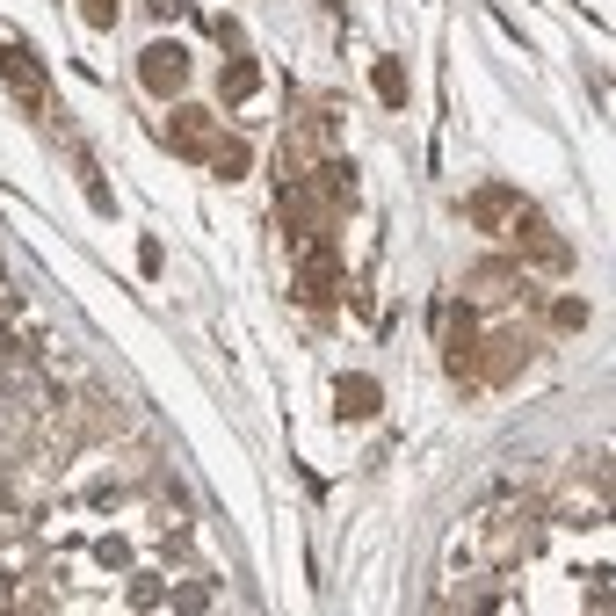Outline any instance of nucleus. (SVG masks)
Listing matches in <instances>:
<instances>
[{"mask_svg": "<svg viewBox=\"0 0 616 616\" xmlns=\"http://www.w3.org/2000/svg\"><path fill=\"white\" fill-rule=\"evenodd\" d=\"M334 276H341L334 247H312V254H305V276H298V298H305V305H334Z\"/></svg>", "mask_w": 616, "mask_h": 616, "instance_id": "1", "label": "nucleus"}, {"mask_svg": "<svg viewBox=\"0 0 616 616\" xmlns=\"http://www.w3.org/2000/svg\"><path fill=\"white\" fill-rule=\"evenodd\" d=\"M182 80H189L182 44H153V51H145V87H153V95H174Z\"/></svg>", "mask_w": 616, "mask_h": 616, "instance_id": "2", "label": "nucleus"}, {"mask_svg": "<svg viewBox=\"0 0 616 616\" xmlns=\"http://www.w3.org/2000/svg\"><path fill=\"white\" fill-rule=\"evenodd\" d=\"M0 80H15V87H22V102H44V73H37V58H29L22 44L0 51Z\"/></svg>", "mask_w": 616, "mask_h": 616, "instance_id": "3", "label": "nucleus"}, {"mask_svg": "<svg viewBox=\"0 0 616 616\" xmlns=\"http://www.w3.org/2000/svg\"><path fill=\"white\" fill-rule=\"evenodd\" d=\"M341 406H348V414H370V406H377V385H363V377H348V385H341Z\"/></svg>", "mask_w": 616, "mask_h": 616, "instance_id": "4", "label": "nucleus"}, {"mask_svg": "<svg viewBox=\"0 0 616 616\" xmlns=\"http://www.w3.org/2000/svg\"><path fill=\"white\" fill-rule=\"evenodd\" d=\"M377 95H385V102H406V80H399V66H392V58L377 66Z\"/></svg>", "mask_w": 616, "mask_h": 616, "instance_id": "5", "label": "nucleus"}]
</instances>
